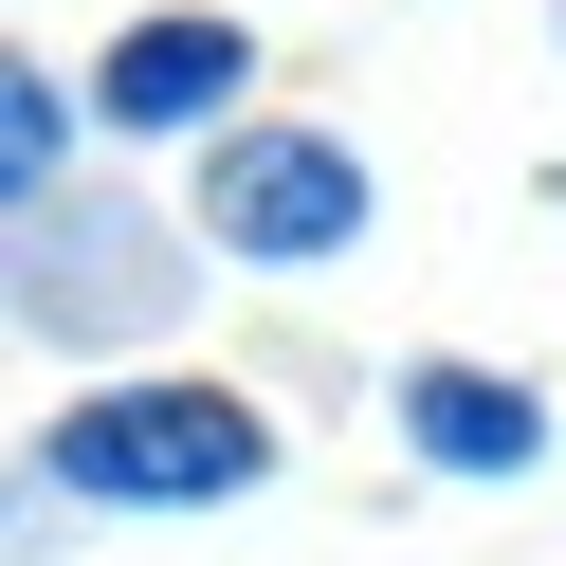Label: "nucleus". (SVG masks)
I'll use <instances>...</instances> for the list:
<instances>
[{
  "instance_id": "20e7f679",
  "label": "nucleus",
  "mask_w": 566,
  "mask_h": 566,
  "mask_svg": "<svg viewBox=\"0 0 566 566\" xmlns=\"http://www.w3.org/2000/svg\"><path fill=\"white\" fill-rule=\"evenodd\" d=\"M402 439L439 457V475H530V457H548V402H530V384H475V366H420Z\"/></svg>"
},
{
  "instance_id": "39448f33",
  "label": "nucleus",
  "mask_w": 566,
  "mask_h": 566,
  "mask_svg": "<svg viewBox=\"0 0 566 566\" xmlns=\"http://www.w3.org/2000/svg\"><path fill=\"white\" fill-rule=\"evenodd\" d=\"M238 111V19H147L111 55V128H220Z\"/></svg>"
},
{
  "instance_id": "7ed1b4c3",
  "label": "nucleus",
  "mask_w": 566,
  "mask_h": 566,
  "mask_svg": "<svg viewBox=\"0 0 566 566\" xmlns=\"http://www.w3.org/2000/svg\"><path fill=\"white\" fill-rule=\"evenodd\" d=\"M19 311H38V329H74V311H111V329H147V311H184V293H165L147 220H111V201H92V238H74L55 201H19Z\"/></svg>"
},
{
  "instance_id": "f03ea898",
  "label": "nucleus",
  "mask_w": 566,
  "mask_h": 566,
  "mask_svg": "<svg viewBox=\"0 0 566 566\" xmlns=\"http://www.w3.org/2000/svg\"><path fill=\"white\" fill-rule=\"evenodd\" d=\"M201 238H220V256H347V238H366V165H347L329 128H238V147L201 165Z\"/></svg>"
},
{
  "instance_id": "f257e3e1",
  "label": "nucleus",
  "mask_w": 566,
  "mask_h": 566,
  "mask_svg": "<svg viewBox=\"0 0 566 566\" xmlns=\"http://www.w3.org/2000/svg\"><path fill=\"white\" fill-rule=\"evenodd\" d=\"M256 475H274V420L238 384H128V402L55 420V493H92V512H220Z\"/></svg>"
},
{
  "instance_id": "423d86ee",
  "label": "nucleus",
  "mask_w": 566,
  "mask_h": 566,
  "mask_svg": "<svg viewBox=\"0 0 566 566\" xmlns=\"http://www.w3.org/2000/svg\"><path fill=\"white\" fill-rule=\"evenodd\" d=\"M55 147H74L55 74H0V184H19V201H55Z\"/></svg>"
}]
</instances>
